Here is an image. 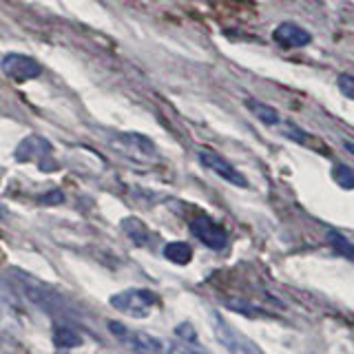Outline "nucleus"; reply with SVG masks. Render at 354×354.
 I'll return each instance as SVG.
<instances>
[{"instance_id": "obj_7", "label": "nucleus", "mask_w": 354, "mask_h": 354, "mask_svg": "<svg viewBox=\"0 0 354 354\" xmlns=\"http://www.w3.org/2000/svg\"><path fill=\"white\" fill-rule=\"evenodd\" d=\"M197 158H199V162H202L208 171L217 173V175L221 177V180H226L228 184L239 186V188H246V186H248V180H246V177H243L226 158H221V155H219L217 151H213V149H199Z\"/></svg>"}, {"instance_id": "obj_15", "label": "nucleus", "mask_w": 354, "mask_h": 354, "mask_svg": "<svg viewBox=\"0 0 354 354\" xmlns=\"http://www.w3.org/2000/svg\"><path fill=\"white\" fill-rule=\"evenodd\" d=\"M328 241L332 243V248L343 254V257H348V259L354 257V248H352V243L348 241L346 235H341V232H337V230H330L328 232Z\"/></svg>"}, {"instance_id": "obj_12", "label": "nucleus", "mask_w": 354, "mask_h": 354, "mask_svg": "<svg viewBox=\"0 0 354 354\" xmlns=\"http://www.w3.org/2000/svg\"><path fill=\"white\" fill-rule=\"evenodd\" d=\"M164 257L177 266H186L193 259V248L186 241H171L164 246Z\"/></svg>"}, {"instance_id": "obj_14", "label": "nucleus", "mask_w": 354, "mask_h": 354, "mask_svg": "<svg viewBox=\"0 0 354 354\" xmlns=\"http://www.w3.org/2000/svg\"><path fill=\"white\" fill-rule=\"evenodd\" d=\"M53 346L62 348V350L80 348L82 346V337L77 335L75 330H71L69 326H58L53 330Z\"/></svg>"}, {"instance_id": "obj_16", "label": "nucleus", "mask_w": 354, "mask_h": 354, "mask_svg": "<svg viewBox=\"0 0 354 354\" xmlns=\"http://www.w3.org/2000/svg\"><path fill=\"white\" fill-rule=\"evenodd\" d=\"M332 177H335V182L346 188V191H350V188H354V173L348 164H337L335 169H332Z\"/></svg>"}, {"instance_id": "obj_20", "label": "nucleus", "mask_w": 354, "mask_h": 354, "mask_svg": "<svg viewBox=\"0 0 354 354\" xmlns=\"http://www.w3.org/2000/svg\"><path fill=\"white\" fill-rule=\"evenodd\" d=\"M283 133H286V136H288V138H292V140H297V142H304V140H306V133H304L301 129H297L295 124H290V122H288V124H286Z\"/></svg>"}, {"instance_id": "obj_21", "label": "nucleus", "mask_w": 354, "mask_h": 354, "mask_svg": "<svg viewBox=\"0 0 354 354\" xmlns=\"http://www.w3.org/2000/svg\"><path fill=\"white\" fill-rule=\"evenodd\" d=\"M343 147H346V151H348V153H354V147H352V142H348V140H346V144H343Z\"/></svg>"}, {"instance_id": "obj_5", "label": "nucleus", "mask_w": 354, "mask_h": 354, "mask_svg": "<svg viewBox=\"0 0 354 354\" xmlns=\"http://www.w3.org/2000/svg\"><path fill=\"white\" fill-rule=\"evenodd\" d=\"M14 158L18 162H38L40 171H55L58 169V164L51 162L49 140H44L40 136H29V138L22 140L14 151Z\"/></svg>"}, {"instance_id": "obj_2", "label": "nucleus", "mask_w": 354, "mask_h": 354, "mask_svg": "<svg viewBox=\"0 0 354 354\" xmlns=\"http://www.w3.org/2000/svg\"><path fill=\"white\" fill-rule=\"evenodd\" d=\"M109 328H111V332H115L120 337L122 346L131 350L133 354H173L175 352L173 341L164 339V337H155V335H149V332L122 328L115 324V321H111Z\"/></svg>"}, {"instance_id": "obj_10", "label": "nucleus", "mask_w": 354, "mask_h": 354, "mask_svg": "<svg viewBox=\"0 0 354 354\" xmlns=\"http://www.w3.org/2000/svg\"><path fill=\"white\" fill-rule=\"evenodd\" d=\"M272 38L283 49L306 47V44H310V40H313L310 31L304 29V27H299V25H295V22H281V25H277V29L272 31Z\"/></svg>"}, {"instance_id": "obj_4", "label": "nucleus", "mask_w": 354, "mask_h": 354, "mask_svg": "<svg viewBox=\"0 0 354 354\" xmlns=\"http://www.w3.org/2000/svg\"><path fill=\"white\" fill-rule=\"evenodd\" d=\"M210 319H213V330L217 341L228 350V354H266L250 337L239 332L235 326H230L219 313H213Z\"/></svg>"}, {"instance_id": "obj_22", "label": "nucleus", "mask_w": 354, "mask_h": 354, "mask_svg": "<svg viewBox=\"0 0 354 354\" xmlns=\"http://www.w3.org/2000/svg\"><path fill=\"white\" fill-rule=\"evenodd\" d=\"M184 354H206V352H202V350H184Z\"/></svg>"}, {"instance_id": "obj_11", "label": "nucleus", "mask_w": 354, "mask_h": 354, "mask_svg": "<svg viewBox=\"0 0 354 354\" xmlns=\"http://www.w3.org/2000/svg\"><path fill=\"white\" fill-rule=\"evenodd\" d=\"M122 230H124V235L136 243V246H149V241H151V230L147 228V224H144L142 219L138 217H124L122 219Z\"/></svg>"}, {"instance_id": "obj_6", "label": "nucleus", "mask_w": 354, "mask_h": 354, "mask_svg": "<svg viewBox=\"0 0 354 354\" xmlns=\"http://www.w3.org/2000/svg\"><path fill=\"white\" fill-rule=\"evenodd\" d=\"M0 69H3V73L7 77H11L14 82H27V80H33V77H38L42 73L40 62H36L31 55H25V53L3 55V60H0Z\"/></svg>"}, {"instance_id": "obj_17", "label": "nucleus", "mask_w": 354, "mask_h": 354, "mask_svg": "<svg viewBox=\"0 0 354 354\" xmlns=\"http://www.w3.org/2000/svg\"><path fill=\"white\" fill-rule=\"evenodd\" d=\"M64 202V193L62 191H49V193H44V195H40L38 197V204H42V206H60Z\"/></svg>"}, {"instance_id": "obj_1", "label": "nucleus", "mask_w": 354, "mask_h": 354, "mask_svg": "<svg viewBox=\"0 0 354 354\" xmlns=\"http://www.w3.org/2000/svg\"><path fill=\"white\" fill-rule=\"evenodd\" d=\"M16 279H18V288L20 292L25 295L31 304H36L40 310H44V313H51V315H62L69 310V306H66L64 299L53 290V288L44 286L42 281L33 279V277H29L27 272L22 270H16Z\"/></svg>"}, {"instance_id": "obj_8", "label": "nucleus", "mask_w": 354, "mask_h": 354, "mask_svg": "<svg viewBox=\"0 0 354 354\" xmlns=\"http://www.w3.org/2000/svg\"><path fill=\"white\" fill-rule=\"evenodd\" d=\"M191 232L213 250H224L228 246V235L219 224H215L208 215H195L191 219Z\"/></svg>"}, {"instance_id": "obj_9", "label": "nucleus", "mask_w": 354, "mask_h": 354, "mask_svg": "<svg viewBox=\"0 0 354 354\" xmlns=\"http://www.w3.org/2000/svg\"><path fill=\"white\" fill-rule=\"evenodd\" d=\"M113 144H115V149L124 151L129 155H136L138 160L158 158V149H155V144L147 136H140V133H120V136H115Z\"/></svg>"}, {"instance_id": "obj_23", "label": "nucleus", "mask_w": 354, "mask_h": 354, "mask_svg": "<svg viewBox=\"0 0 354 354\" xmlns=\"http://www.w3.org/2000/svg\"><path fill=\"white\" fill-rule=\"evenodd\" d=\"M5 217H7V208L0 206V219H5Z\"/></svg>"}, {"instance_id": "obj_18", "label": "nucleus", "mask_w": 354, "mask_h": 354, "mask_svg": "<svg viewBox=\"0 0 354 354\" xmlns=\"http://www.w3.org/2000/svg\"><path fill=\"white\" fill-rule=\"evenodd\" d=\"M337 84H339L343 95H346V97H354V77L350 73H341L337 77Z\"/></svg>"}, {"instance_id": "obj_3", "label": "nucleus", "mask_w": 354, "mask_h": 354, "mask_svg": "<svg viewBox=\"0 0 354 354\" xmlns=\"http://www.w3.org/2000/svg\"><path fill=\"white\" fill-rule=\"evenodd\" d=\"M160 304H162L160 297L147 290V288H131V290H122L111 297V306H113L118 313L133 317V319L149 317Z\"/></svg>"}, {"instance_id": "obj_19", "label": "nucleus", "mask_w": 354, "mask_h": 354, "mask_svg": "<svg viewBox=\"0 0 354 354\" xmlns=\"http://www.w3.org/2000/svg\"><path fill=\"white\" fill-rule=\"evenodd\" d=\"M177 332V337H182L184 341H188V343H193V341H197V332L188 326V324H182L180 328L175 330Z\"/></svg>"}, {"instance_id": "obj_13", "label": "nucleus", "mask_w": 354, "mask_h": 354, "mask_svg": "<svg viewBox=\"0 0 354 354\" xmlns=\"http://www.w3.org/2000/svg\"><path fill=\"white\" fill-rule=\"evenodd\" d=\"M246 106H248V111L254 118H257L259 122H263V124H268V127L279 124V113H277L272 106L263 104V102H259V100H254V97L246 100Z\"/></svg>"}]
</instances>
